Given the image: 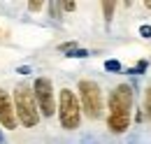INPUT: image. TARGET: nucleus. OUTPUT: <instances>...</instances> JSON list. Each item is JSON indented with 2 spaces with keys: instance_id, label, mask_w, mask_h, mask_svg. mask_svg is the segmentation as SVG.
<instances>
[{
  "instance_id": "1",
  "label": "nucleus",
  "mask_w": 151,
  "mask_h": 144,
  "mask_svg": "<svg viewBox=\"0 0 151 144\" xmlns=\"http://www.w3.org/2000/svg\"><path fill=\"white\" fill-rule=\"evenodd\" d=\"M130 109H132V89L128 84H121L109 93L107 128L112 132H126L130 126Z\"/></svg>"
},
{
  "instance_id": "2",
  "label": "nucleus",
  "mask_w": 151,
  "mask_h": 144,
  "mask_svg": "<svg viewBox=\"0 0 151 144\" xmlns=\"http://www.w3.org/2000/svg\"><path fill=\"white\" fill-rule=\"evenodd\" d=\"M14 114H17V121L26 128H35L40 123V109L37 102H35V95H33V89H28L26 84H19L17 91H14Z\"/></svg>"
},
{
  "instance_id": "3",
  "label": "nucleus",
  "mask_w": 151,
  "mask_h": 144,
  "mask_svg": "<svg viewBox=\"0 0 151 144\" xmlns=\"http://www.w3.org/2000/svg\"><path fill=\"white\" fill-rule=\"evenodd\" d=\"M56 112L60 119V126L65 130H77L81 123V107H79V98L75 95V91L63 89L58 93V102H56Z\"/></svg>"
},
{
  "instance_id": "4",
  "label": "nucleus",
  "mask_w": 151,
  "mask_h": 144,
  "mask_svg": "<svg viewBox=\"0 0 151 144\" xmlns=\"http://www.w3.org/2000/svg\"><path fill=\"white\" fill-rule=\"evenodd\" d=\"M79 107L88 119H100L102 116V91L91 79L79 81Z\"/></svg>"
},
{
  "instance_id": "5",
  "label": "nucleus",
  "mask_w": 151,
  "mask_h": 144,
  "mask_svg": "<svg viewBox=\"0 0 151 144\" xmlns=\"http://www.w3.org/2000/svg\"><path fill=\"white\" fill-rule=\"evenodd\" d=\"M33 95H35V102H37L40 116H54L56 114V100H54V86H51V79L47 77H37L35 79V86H33Z\"/></svg>"
},
{
  "instance_id": "6",
  "label": "nucleus",
  "mask_w": 151,
  "mask_h": 144,
  "mask_svg": "<svg viewBox=\"0 0 151 144\" xmlns=\"http://www.w3.org/2000/svg\"><path fill=\"white\" fill-rule=\"evenodd\" d=\"M0 123L2 128H7V130H14L17 128V114H14V102H12V98H9V93L7 91L0 89Z\"/></svg>"
},
{
  "instance_id": "7",
  "label": "nucleus",
  "mask_w": 151,
  "mask_h": 144,
  "mask_svg": "<svg viewBox=\"0 0 151 144\" xmlns=\"http://www.w3.org/2000/svg\"><path fill=\"white\" fill-rule=\"evenodd\" d=\"M142 116L147 121H151V86L144 91V112H142Z\"/></svg>"
},
{
  "instance_id": "8",
  "label": "nucleus",
  "mask_w": 151,
  "mask_h": 144,
  "mask_svg": "<svg viewBox=\"0 0 151 144\" xmlns=\"http://www.w3.org/2000/svg\"><path fill=\"white\" fill-rule=\"evenodd\" d=\"M102 9H105V21L109 23V21H112L114 9H116V2H102Z\"/></svg>"
},
{
  "instance_id": "9",
  "label": "nucleus",
  "mask_w": 151,
  "mask_h": 144,
  "mask_svg": "<svg viewBox=\"0 0 151 144\" xmlns=\"http://www.w3.org/2000/svg\"><path fill=\"white\" fill-rule=\"evenodd\" d=\"M105 70L107 72H121V63H119V60H107V63H105Z\"/></svg>"
},
{
  "instance_id": "10",
  "label": "nucleus",
  "mask_w": 151,
  "mask_h": 144,
  "mask_svg": "<svg viewBox=\"0 0 151 144\" xmlns=\"http://www.w3.org/2000/svg\"><path fill=\"white\" fill-rule=\"evenodd\" d=\"M147 70V60H139V63H137V65H135V68H132V74H142V72Z\"/></svg>"
},
{
  "instance_id": "11",
  "label": "nucleus",
  "mask_w": 151,
  "mask_h": 144,
  "mask_svg": "<svg viewBox=\"0 0 151 144\" xmlns=\"http://www.w3.org/2000/svg\"><path fill=\"white\" fill-rule=\"evenodd\" d=\"M60 7H63L65 12H75V9H77V2H60Z\"/></svg>"
},
{
  "instance_id": "12",
  "label": "nucleus",
  "mask_w": 151,
  "mask_h": 144,
  "mask_svg": "<svg viewBox=\"0 0 151 144\" xmlns=\"http://www.w3.org/2000/svg\"><path fill=\"white\" fill-rule=\"evenodd\" d=\"M139 33H142V37H147V40H149V37H151V26H142V28H139Z\"/></svg>"
},
{
  "instance_id": "13",
  "label": "nucleus",
  "mask_w": 151,
  "mask_h": 144,
  "mask_svg": "<svg viewBox=\"0 0 151 144\" xmlns=\"http://www.w3.org/2000/svg\"><path fill=\"white\" fill-rule=\"evenodd\" d=\"M70 58H84L86 56V51H81V49H77V51H72V54H68Z\"/></svg>"
},
{
  "instance_id": "14",
  "label": "nucleus",
  "mask_w": 151,
  "mask_h": 144,
  "mask_svg": "<svg viewBox=\"0 0 151 144\" xmlns=\"http://www.w3.org/2000/svg\"><path fill=\"white\" fill-rule=\"evenodd\" d=\"M28 7H30V9H33V12H37V9H42V2H30V5H28Z\"/></svg>"
},
{
  "instance_id": "15",
  "label": "nucleus",
  "mask_w": 151,
  "mask_h": 144,
  "mask_svg": "<svg viewBox=\"0 0 151 144\" xmlns=\"http://www.w3.org/2000/svg\"><path fill=\"white\" fill-rule=\"evenodd\" d=\"M2 142H5V140H2V132H0V144H2Z\"/></svg>"
}]
</instances>
